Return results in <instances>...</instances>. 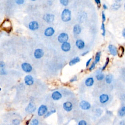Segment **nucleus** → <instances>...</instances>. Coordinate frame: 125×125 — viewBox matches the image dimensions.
I'll return each instance as SVG.
<instances>
[{
  "label": "nucleus",
  "instance_id": "4",
  "mask_svg": "<svg viewBox=\"0 0 125 125\" xmlns=\"http://www.w3.org/2000/svg\"><path fill=\"white\" fill-rule=\"evenodd\" d=\"M47 111L48 109L47 107L44 105H42L38 108V115L39 116H42L47 112Z\"/></svg>",
  "mask_w": 125,
  "mask_h": 125
},
{
  "label": "nucleus",
  "instance_id": "45",
  "mask_svg": "<svg viewBox=\"0 0 125 125\" xmlns=\"http://www.w3.org/2000/svg\"><path fill=\"white\" fill-rule=\"evenodd\" d=\"M88 52H89V51H86V52H84V53L82 54V56H85V55H86V54H87Z\"/></svg>",
  "mask_w": 125,
  "mask_h": 125
},
{
  "label": "nucleus",
  "instance_id": "18",
  "mask_svg": "<svg viewBox=\"0 0 125 125\" xmlns=\"http://www.w3.org/2000/svg\"><path fill=\"white\" fill-rule=\"evenodd\" d=\"M76 46L79 49H82L85 46V42L81 39H78L76 42Z\"/></svg>",
  "mask_w": 125,
  "mask_h": 125
},
{
  "label": "nucleus",
  "instance_id": "39",
  "mask_svg": "<svg viewBox=\"0 0 125 125\" xmlns=\"http://www.w3.org/2000/svg\"><path fill=\"white\" fill-rule=\"evenodd\" d=\"M91 61H92V58H90V59L86 62V67H88L90 65V63Z\"/></svg>",
  "mask_w": 125,
  "mask_h": 125
},
{
  "label": "nucleus",
  "instance_id": "13",
  "mask_svg": "<svg viewBox=\"0 0 125 125\" xmlns=\"http://www.w3.org/2000/svg\"><path fill=\"white\" fill-rule=\"evenodd\" d=\"M62 97V94L58 91H55L53 92L51 95V98L55 101H58L61 99Z\"/></svg>",
  "mask_w": 125,
  "mask_h": 125
},
{
  "label": "nucleus",
  "instance_id": "2",
  "mask_svg": "<svg viewBox=\"0 0 125 125\" xmlns=\"http://www.w3.org/2000/svg\"><path fill=\"white\" fill-rule=\"evenodd\" d=\"M71 11L68 9H65L61 14V19L63 21L67 22L71 20Z\"/></svg>",
  "mask_w": 125,
  "mask_h": 125
},
{
  "label": "nucleus",
  "instance_id": "27",
  "mask_svg": "<svg viewBox=\"0 0 125 125\" xmlns=\"http://www.w3.org/2000/svg\"><path fill=\"white\" fill-rule=\"evenodd\" d=\"M120 7V5H119L116 4H114L112 5L111 9L114 10H116L117 9H118Z\"/></svg>",
  "mask_w": 125,
  "mask_h": 125
},
{
  "label": "nucleus",
  "instance_id": "28",
  "mask_svg": "<svg viewBox=\"0 0 125 125\" xmlns=\"http://www.w3.org/2000/svg\"><path fill=\"white\" fill-rule=\"evenodd\" d=\"M96 78L97 80L98 81H101L102 80H103L104 78V75L102 73H99L98 74H97L96 76Z\"/></svg>",
  "mask_w": 125,
  "mask_h": 125
},
{
  "label": "nucleus",
  "instance_id": "26",
  "mask_svg": "<svg viewBox=\"0 0 125 125\" xmlns=\"http://www.w3.org/2000/svg\"><path fill=\"white\" fill-rule=\"evenodd\" d=\"M56 112V110L55 109H53V110H51V111H49V112H47L45 114V118H47V117H48L49 116H50L51 114H52Z\"/></svg>",
  "mask_w": 125,
  "mask_h": 125
},
{
  "label": "nucleus",
  "instance_id": "14",
  "mask_svg": "<svg viewBox=\"0 0 125 125\" xmlns=\"http://www.w3.org/2000/svg\"><path fill=\"white\" fill-rule=\"evenodd\" d=\"M71 48V46L69 43L67 42L62 43L61 46V49L64 52H68Z\"/></svg>",
  "mask_w": 125,
  "mask_h": 125
},
{
  "label": "nucleus",
  "instance_id": "31",
  "mask_svg": "<svg viewBox=\"0 0 125 125\" xmlns=\"http://www.w3.org/2000/svg\"><path fill=\"white\" fill-rule=\"evenodd\" d=\"M30 125H39V121L37 119H33L30 123Z\"/></svg>",
  "mask_w": 125,
  "mask_h": 125
},
{
  "label": "nucleus",
  "instance_id": "40",
  "mask_svg": "<svg viewBox=\"0 0 125 125\" xmlns=\"http://www.w3.org/2000/svg\"><path fill=\"white\" fill-rule=\"evenodd\" d=\"M77 80V77L76 76H74L73 78H72L70 80V82H73L74 81H76Z\"/></svg>",
  "mask_w": 125,
  "mask_h": 125
},
{
  "label": "nucleus",
  "instance_id": "37",
  "mask_svg": "<svg viewBox=\"0 0 125 125\" xmlns=\"http://www.w3.org/2000/svg\"><path fill=\"white\" fill-rule=\"evenodd\" d=\"M24 0H15V2L18 4H22L24 3Z\"/></svg>",
  "mask_w": 125,
  "mask_h": 125
},
{
  "label": "nucleus",
  "instance_id": "6",
  "mask_svg": "<svg viewBox=\"0 0 125 125\" xmlns=\"http://www.w3.org/2000/svg\"><path fill=\"white\" fill-rule=\"evenodd\" d=\"M80 107L83 110H88L91 108V105L89 102L83 100L80 103Z\"/></svg>",
  "mask_w": 125,
  "mask_h": 125
},
{
  "label": "nucleus",
  "instance_id": "22",
  "mask_svg": "<svg viewBox=\"0 0 125 125\" xmlns=\"http://www.w3.org/2000/svg\"><path fill=\"white\" fill-rule=\"evenodd\" d=\"M112 76L111 74H108L106 77V82L107 84H111L112 82Z\"/></svg>",
  "mask_w": 125,
  "mask_h": 125
},
{
  "label": "nucleus",
  "instance_id": "1",
  "mask_svg": "<svg viewBox=\"0 0 125 125\" xmlns=\"http://www.w3.org/2000/svg\"><path fill=\"white\" fill-rule=\"evenodd\" d=\"M1 28L4 31L10 33L12 29L11 21L9 19H5L1 25Z\"/></svg>",
  "mask_w": 125,
  "mask_h": 125
},
{
  "label": "nucleus",
  "instance_id": "43",
  "mask_svg": "<svg viewBox=\"0 0 125 125\" xmlns=\"http://www.w3.org/2000/svg\"><path fill=\"white\" fill-rule=\"evenodd\" d=\"M122 35L124 37V38L125 39V28L123 29V32H122Z\"/></svg>",
  "mask_w": 125,
  "mask_h": 125
},
{
  "label": "nucleus",
  "instance_id": "7",
  "mask_svg": "<svg viewBox=\"0 0 125 125\" xmlns=\"http://www.w3.org/2000/svg\"><path fill=\"white\" fill-rule=\"evenodd\" d=\"M43 55H44V52L42 49L40 48L36 49L34 51V56L35 58L37 59L41 58L42 57H43Z\"/></svg>",
  "mask_w": 125,
  "mask_h": 125
},
{
  "label": "nucleus",
  "instance_id": "36",
  "mask_svg": "<svg viewBox=\"0 0 125 125\" xmlns=\"http://www.w3.org/2000/svg\"><path fill=\"white\" fill-rule=\"evenodd\" d=\"M102 18L103 22H104L106 21V17L105 14V13H104V11H103L102 13Z\"/></svg>",
  "mask_w": 125,
  "mask_h": 125
},
{
  "label": "nucleus",
  "instance_id": "17",
  "mask_svg": "<svg viewBox=\"0 0 125 125\" xmlns=\"http://www.w3.org/2000/svg\"><path fill=\"white\" fill-rule=\"evenodd\" d=\"M26 110L28 113H32L35 111L36 107L32 103H30L26 107Z\"/></svg>",
  "mask_w": 125,
  "mask_h": 125
},
{
  "label": "nucleus",
  "instance_id": "25",
  "mask_svg": "<svg viewBox=\"0 0 125 125\" xmlns=\"http://www.w3.org/2000/svg\"><path fill=\"white\" fill-rule=\"evenodd\" d=\"M118 114L120 116L122 117L125 115V107L121 108L118 112Z\"/></svg>",
  "mask_w": 125,
  "mask_h": 125
},
{
  "label": "nucleus",
  "instance_id": "21",
  "mask_svg": "<svg viewBox=\"0 0 125 125\" xmlns=\"http://www.w3.org/2000/svg\"><path fill=\"white\" fill-rule=\"evenodd\" d=\"M80 61V59L79 57H76L75 58H74L72 59L69 63V65L70 66H72L73 65H74L76 64L79 63Z\"/></svg>",
  "mask_w": 125,
  "mask_h": 125
},
{
  "label": "nucleus",
  "instance_id": "48",
  "mask_svg": "<svg viewBox=\"0 0 125 125\" xmlns=\"http://www.w3.org/2000/svg\"><path fill=\"white\" fill-rule=\"evenodd\" d=\"M119 1H121V0H119Z\"/></svg>",
  "mask_w": 125,
  "mask_h": 125
},
{
  "label": "nucleus",
  "instance_id": "8",
  "mask_svg": "<svg viewBox=\"0 0 125 125\" xmlns=\"http://www.w3.org/2000/svg\"><path fill=\"white\" fill-rule=\"evenodd\" d=\"M39 24L37 21H32L28 25V27L31 30H36L39 28Z\"/></svg>",
  "mask_w": 125,
  "mask_h": 125
},
{
  "label": "nucleus",
  "instance_id": "32",
  "mask_svg": "<svg viewBox=\"0 0 125 125\" xmlns=\"http://www.w3.org/2000/svg\"><path fill=\"white\" fill-rule=\"evenodd\" d=\"M109 62V58H107V60H106V63H105L104 65L103 66V67L102 69V71H103V70H105V69H106V68H107V67L108 66V65Z\"/></svg>",
  "mask_w": 125,
  "mask_h": 125
},
{
  "label": "nucleus",
  "instance_id": "33",
  "mask_svg": "<svg viewBox=\"0 0 125 125\" xmlns=\"http://www.w3.org/2000/svg\"><path fill=\"white\" fill-rule=\"evenodd\" d=\"M12 123L14 125H19L20 124V121L19 120L17 119H15L13 120Z\"/></svg>",
  "mask_w": 125,
  "mask_h": 125
},
{
  "label": "nucleus",
  "instance_id": "15",
  "mask_svg": "<svg viewBox=\"0 0 125 125\" xmlns=\"http://www.w3.org/2000/svg\"><path fill=\"white\" fill-rule=\"evenodd\" d=\"M108 49L110 53L113 56H116L118 54V50H117L116 47L112 45H109Z\"/></svg>",
  "mask_w": 125,
  "mask_h": 125
},
{
  "label": "nucleus",
  "instance_id": "41",
  "mask_svg": "<svg viewBox=\"0 0 125 125\" xmlns=\"http://www.w3.org/2000/svg\"><path fill=\"white\" fill-rule=\"evenodd\" d=\"M5 66V64L4 62H2L1 61V63H0V68H3Z\"/></svg>",
  "mask_w": 125,
  "mask_h": 125
},
{
  "label": "nucleus",
  "instance_id": "46",
  "mask_svg": "<svg viewBox=\"0 0 125 125\" xmlns=\"http://www.w3.org/2000/svg\"><path fill=\"white\" fill-rule=\"evenodd\" d=\"M31 1H36V0H31Z\"/></svg>",
  "mask_w": 125,
  "mask_h": 125
},
{
  "label": "nucleus",
  "instance_id": "11",
  "mask_svg": "<svg viewBox=\"0 0 125 125\" xmlns=\"http://www.w3.org/2000/svg\"><path fill=\"white\" fill-rule=\"evenodd\" d=\"M63 108L66 112H69L72 109V104L70 102H65L63 104Z\"/></svg>",
  "mask_w": 125,
  "mask_h": 125
},
{
  "label": "nucleus",
  "instance_id": "29",
  "mask_svg": "<svg viewBox=\"0 0 125 125\" xmlns=\"http://www.w3.org/2000/svg\"><path fill=\"white\" fill-rule=\"evenodd\" d=\"M101 29L102 30V35L103 36H105L106 35V28H105V24L104 23V22H103L102 24Z\"/></svg>",
  "mask_w": 125,
  "mask_h": 125
},
{
  "label": "nucleus",
  "instance_id": "38",
  "mask_svg": "<svg viewBox=\"0 0 125 125\" xmlns=\"http://www.w3.org/2000/svg\"><path fill=\"white\" fill-rule=\"evenodd\" d=\"M1 75H6V72L4 68H1Z\"/></svg>",
  "mask_w": 125,
  "mask_h": 125
},
{
  "label": "nucleus",
  "instance_id": "44",
  "mask_svg": "<svg viewBox=\"0 0 125 125\" xmlns=\"http://www.w3.org/2000/svg\"><path fill=\"white\" fill-rule=\"evenodd\" d=\"M103 8H104V9H108V6L105 4H103Z\"/></svg>",
  "mask_w": 125,
  "mask_h": 125
},
{
  "label": "nucleus",
  "instance_id": "35",
  "mask_svg": "<svg viewBox=\"0 0 125 125\" xmlns=\"http://www.w3.org/2000/svg\"><path fill=\"white\" fill-rule=\"evenodd\" d=\"M78 125H87V123L86 121L82 120L79 122Z\"/></svg>",
  "mask_w": 125,
  "mask_h": 125
},
{
  "label": "nucleus",
  "instance_id": "10",
  "mask_svg": "<svg viewBox=\"0 0 125 125\" xmlns=\"http://www.w3.org/2000/svg\"><path fill=\"white\" fill-rule=\"evenodd\" d=\"M55 16L54 15L51 14H46L43 17V20H45L47 23H51L54 20Z\"/></svg>",
  "mask_w": 125,
  "mask_h": 125
},
{
  "label": "nucleus",
  "instance_id": "9",
  "mask_svg": "<svg viewBox=\"0 0 125 125\" xmlns=\"http://www.w3.org/2000/svg\"><path fill=\"white\" fill-rule=\"evenodd\" d=\"M24 80L26 84L28 86L32 85L34 83V79L30 75H27L26 76Z\"/></svg>",
  "mask_w": 125,
  "mask_h": 125
},
{
  "label": "nucleus",
  "instance_id": "24",
  "mask_svg": "<svg viewBox=\"0 0 125 125\" xmlns=\"http://www.w3.org/2000/svg\"><path fill=\"white\" fill-rule=\"evenodd\" d=\"M100 56H101V52H97L96 55H95V60L94 62L95 64H97L100 60Z\"/></svg>",
  "mask_w": 125,
  "mask_h": 125
},
{
  "label": "nucleus",
  "instance_id": "16",
  "mask_svg": "<svg viewBox=\"0 0 125 125\" xmlns=\"http://www.w3.org/2000/svg\"><path fill=\"white\" fill-rule=\"evenodd\" d=\"M109 100V97L108 95L105 94H103L101 95L99 97V100L101 103L102 104H104L107 102Z\"/></svg>",
  "mask_w": 125,
  "mask_h": 125
},
{
  "label": "nucleus",
  "instance_id": "34",
  "mask_svg": "<svg viewBox=\"0 0 125 125\" xmlns=\"http://www.w3.org/2000/svg\"><path fill=\"white\" fill-rule=\"evenodd\" d=\"M95 65H96V64L95 63V62H93L91 65L90 66V67L89 68V70L90 71H92L93 69H94L95 68Z\"/></svg>",
  "mask_w": 125,
  "mask_h": 125
},
{
  "label": "nucleus",
  "instance_id": "5",
  "mask_svg": "<svg viewBox=\"0 0 125 125\" xmlns=\"http://www.w3.org/2000/svg\"><path fill=\"white\" fill-rule=\"evenodd\" d=\"M22 69L25 72L29 73L32 70V67L30 64L27 63H24L22 64Z\"/></svg>",
  "mask_w": 125,
  "mask_h": 125
},
{
  "label": "nucleus",
  "instance_id": "47",
  "mask_svg": "<svg viewBox=\"0 0 125 125\" xmlns=\"http://www.w3.org/2000/svg\"><path fill=\"white\" fill-rule=\"evenodd\" d=\"M124 8H125V6H124Z\"/></svg>",
  "mask_w": 125,
  "mask_h": 125
},
{
  "label": "nucleus",
  "instance_id": "42",
  "mask_svg": "<svg viewBox=\"0 0 125 125\" xmlns=\"http://www.w3.org/2000/svg\"><path fill=\"white\" fill-rule=\"evenodd\" d=\"M95 3H96V4H97V5L98 6H100V4H101V1H100V0H95Z\"/></svg>",
  "mask_w": 125,
  "mask_h": 125
},
{
  "label": "nucleus",
  "instance_id": "30",
  "mask_svg": "<svg viewBox=\"0 0 125 125\" xmlns=\"http://www.w3.org/2000/svg\"><path fill=\"white\" fill-rule=\"evenodd\" d=\"M60 3L64 6H67L69 4V0H60Z\"/></svg>",
  "mask_w": 125,
  "mask_h": 125
},
{
  "label": "nucleus",
  "instance_id": "23",
  "mask_svg": "<svg viewBox=\"0 0 125 125\" xmlns=\"http://www.w3.org/2000/svg\"><path fill=\"white\" fill-rule=\"evenodd\" d=\"M124 48L123 47L120 46L119 47V49L118 50V54L119 56L120 57H122L124 55Z\"/></svg>",
  "mask_w": 125,
  "mask_h": 125
},
{
  "label": "nucleus",
  "instance_id": "20",
  "mask_svg": "<svg viewBox=\"0 0 125 125\" xmlns=\"http://www.w3.org/2000/svg\"><path fill=\"white\" fill-rule=\"evenodd\" d=\"M94 81L93 78L92 77H89L87 79H86V80L85 85L87 86H89V87L91 86L94 84Z\"/></svg>",
  "mask_w": 125,
  "mask_h": 125
},
{
  "label": "nucleus",
  "instance_id": "3",
  "mask_svg": "<svg viewBox=\"0 0 125 125\" xmlns=\"http://www.w3.org/2000/svg\"><path fill=\"white\" fill-rule=\"evenodd\" d=\"M69 40V35L65 33H62L58 37V41L60 43H64L68 42Z\"/></svg>",
  "mask_w": 125,
  "mask_h": 125
},
{
  "label": "nucleus",
  "instance_id": "19",
  "mask_svg": "<svg viewBox=\"0 0 125 125\" xmlns=\"http://www.w3.org/2000/svg\"><path fill=\"white\" fill-rule=\"evenodd\" d=\"M73 33L75 35H78L81 32V27L79 25H76L73 27Z\"/></svg>",
  "mask_w": 125,
  "mask_h": 125
},
{
  "label": "nucleus",
  "instance_id": "12",
  "mask_svg": "<svg viewBox=\"0 0 125 125\" xmlns=\"http://www.w3.org/2000/svg\"><path fill=\"white\" fill-rule=\"evenodd\" d=\"M55 33V30L52 27H47L45 31L44 34L47 37L52 36Z\"/></svg>",
  "mask_w": 125,
  "mask_h": 125
}]
</instances>
